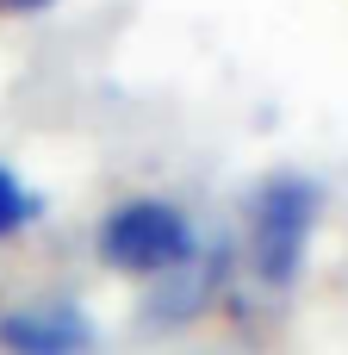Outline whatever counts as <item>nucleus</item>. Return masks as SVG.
<instances>
[{
	"label": "nucleus",
	"instance_id": "f257e3e1",
	"mask_svg": "<svg viewBox=\"0 0 348 355\" xmlns=\"http://www.w3.org/2000/svg\"><path fill=\"white\" fill-rule=\"evenodd\" d=\"M100 262L112 275H181L193 262V218L168 200H118L106 218H100Z\"/></svg>",
	"mask_w": 348,
	"mask_h": 355
},
{
	"label": "nucleus",
	"instance_id": "f03ea898",
	"mask_svg": "<svg viewBox=\"0 0 348 355\" xmlns=\"http://www.w3.org/2000/svg\"><path fill=\"white\" fill-rule=\"evenodd\" d=\"M318 187L305 175H268L249 200V262L268 287L299 281L311 231H318Z\"/></svg>",
	"mask_w": 348,
	"mask_h": 355
},
{
	"label": "nucleus",
	"instance_id": "7ed1b4c3",
	"mask_svg": "<svg viewBox=\"0 0 348 355\" xmlns=\"http://www.w3.org/2000/svg\"><path fill=\"white\" fill-rule=\"evenodd\" d=\"M93 324L81 306H6L0 312V355H87Z\"/></svg>",
	"mask_w": 348,
	"mask_h": 355
},
{
	"label": "nucleus",
	"instance_id": "20e7f679",
	"mask_svg": "<svg viewBox=\"0 0 348 355\" xmlns=\"http://www.w3.org/2000/svg\"><path fill=\"white\" fill-rule=\"evenodd\" d=\"M37 206H44V200H37V193H31L25 181H19L12 168H0V237L25 231V225L37 218Z\"/></svg>",
	"mask_w": 348,
	"mask_h": 355
},
{
	"label": "nucleus",
	"instance_id": "39448f33",
	"mask_svg": "<svg viewBox=\"0 0 348 355\" xmlns=\"http://www.w3.org/2000/svg\"><path fill=\"white\" fill-rule=\"evenodd\" d=\"M6 12H37V6H50V0H0Z\"/></svg>",
	"mask_w": 348,
	"mask_h": 355
}]
</instances>
